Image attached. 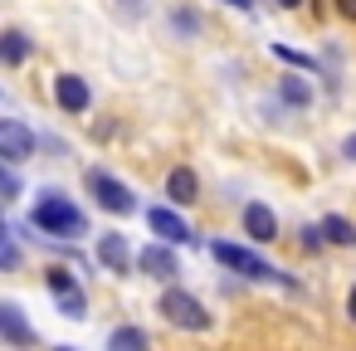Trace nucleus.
<instances>
[{
	"mask_svg": "<svg viewBox=\"0 0 356 351\" xmlns=\"http://www.w3.org/2000/svg\"><path fill=\"white\" fill-rule=\"evenodd\" d=\"M215 259L225 263V268H234V273H244V278H254V283H288L293 288V278L288 273H278L273 263H264L254 249H244V244H229V239H220L215 244Z\"/></svg>",
	"mask_w": 356,
	"mask_h": 351,
	"instance_id": "nucleus-3",
	"label": "nucleus"
},
{
	"mask_svg": "<svg viewBox=\"0 0 356 351\" xmlns=\"http://www.w3.org/2000/svg\"><path fill=\"white\" fill-rule=\"evenodd\" d=\"M35 229L40 234H54V239H79V234H88V220H83V210L69 200V195H59V190H40V200H35Z\"/></svg>",
	"mask_w": 356,
	"mask_h": 351,
	"instance_id": "nucleus-1",
	"label": "nucleus"
},
{
	"mask_svg": "<svg viewBox=\"0 0 356 351\" xmlns=\"http://www.w3.org/2000/svg\"><path fill=\"white\" fill-rule=\"evenodd\" d=\"M108 351H152V336H147L142 327H113Z\"/></svg>",
	"mask_w": 356,
	"mask_h": 351,
	"instance_id": "nucleus-15",
	"label": "nucleus"
},
{
	"mask_svg": "<svg viewBox=\"0 0 356 351\" xmlns=\"http://www.w3.org/2000/svg\"><path fill=\"white\" fill-rule=\"evenodd\" d=\"M244 234H249L254 244H273V234H278V215H273V205L249 200V205H244Z\"/></svg>",
	"mask_w": 356,
	"mask_h": 351,
	"instance_id": "nucleus-9",
	"label": "nucleus"
},
{
	"mask_svg": "<svg viewBox=\"0 0 356 351\" xmlns=\"http://www.w3.org/2000/svg\"><path fill=\"white\" fill-rule=\"evenodd\" d=\"M273 54H278L283 64H293V69H302V74H317V64H312V54H298V49H288V44H273Z\"/></svg>",
	"mask_w": 356,
	"mask_h": 351,
	"instance_id": "nucleus-18",
	"label": "nucleus"
},
{
	"mask_svg": "<svg viewBox=\"0 0 356 351\" xmlns=\"http://www.w3.org/2000/svg\"><path fill=\"white\" fill-rule=\"evenodd\" d=\"M225 6H234V10H254V0H225Z\"/></svg>",
	"mask_w": 356,
	"mask_h": 351,
	"instance_id": "nucleus-26",
	"label": "nucleus"
},
{
	"mask_svg": "<svg viewBox=\"0 0 356 351\" xmlns=\"http://www.w3.org/2000/svg\"><path fill=\"white\" fill-rule=\"evenodd\" d=\"M54 103L64 108V113H88V103H93V93H88V83L79 79V74H59L54 79Z\"/></svg>",
	"mask_w": 356,
	"mask_h": 351,
	"instance_id": "nucleus-8",
	"label": "nucleus"
},
{
	"mask_svg": "<svg viewBox=\"0 0 356 351\" xmlns=\"http://www.w3.org/2000/svg\"><path fill=\"white\" fill-rule=\"evenodd\" d=\"M88 195H93L98 210H108V215H132V210H137L132 186L118 181V176H108V171H88Z\"/></svg>",
	"mask_w": 356,
	"mask_h": 351,
	"instance_id": "nucleus-4",
	"label": "nucleus"
},
{
	"mask_svg": "<svg viewBox=\"0 0 356 351\" xmlns=\"http://www.w3.org/2000/svg\"><path fill=\"white\" fill-rule=\"evenodd\" d=\"M137 268H142L147 278H161V283H171V278L181 273V263H176L171 244H147V249L137 254Z\"/></svg>",
	"mask_w": 356,
	"mask_h": 351,
	"instance_id": "nucleus-10",
	"label": "nucleus"
},
{
	"mask_svg": "<svg viewBox=\"0 0 356 351\" xmlns=\"http://www.w3.org/2000/svg\"><path fill=\"white\" fill-rule=\"evenodd\" d=\"M273 6H283V10H298V6H302V0H273Z\"/></svg>",
	"mask_w": 356,
	"mask_h": 351,
	"instance_id": "nucleus-28",
	"label": "nucleus"
},
{
	"mask_svg": "<svg viewBox=\"0 0 356 351\" xmlns=\"http://www.w3.org/2000/svg\"><path fill=\"white\" fill-rule=\"evenodd\" d=\"M122 10H127V15H137V10H142V0H122Z\"/></svg>",
	"mask_w": 356,
	"mask_h": 351,
	"instance_id": "nucleus-27",
	"label": "nucleus"
},
{
	"mask_svg": "<svg viewBox=\"0 0 356 351\" xmlns=\"http://www.w3.org/2000/svg\"><path fill=\"white\" fill-rule=\"evenodd\" d=\"M176 30H186V35H191V30H200V20H195L191 10H181V15H176Z\"/></svg>",
	"mask_w": 356,
	"mask_h": 351,
	"instance_id": "nucleus-22",
	"label": "nucleus"
},
{
	"mask_svg": "<svg viewBox=\"0 0 356 351\" xmlns=\"http://www.w3.org/2000/svg\"><path fill=\"white\" fill-rule=\"evenodd\" d=\"M166 200H171L176 210H186V205H195V200H200V181H195V171H191V166H176V171L166 176Z\"/></svg>",
	"mask_w": 356,
	"mask_h": 351,
	"instance_id": "nucleus-11",
	"label": "nucleus"
},
{
	"mask_svg": "<svg viewBox=\"0 0 356 351\" xmlns=\"http://www.w3.org/2000/svg\"><path fill=\"white\" fill-rule=\"evenodd\" d=\"M346 317L356 322V283H351V293H346Z\"/></svg>",
	"mask_w": 356,
	"mask_h": 351,
	"instance_id": "nucleus-25",
	"label": "nucleus"
},
{
	"mask_svg": "<svg viewBox=\"0 0 356 351\" xmlns=\"http://www.w3.org/2000/svg\"><path fill=\"white\" fill-rule=\"evenodd\" d=\"M0 156H6V166L30 161V156H35V132H30L25 122L6 117V122H0Z\"/></svg>",
	"mask_w": 356,
	"mask_h": 351,
	"instance_id": "nucleus-7",
	"label": "nucleus"
},
{
	"mask_svg": "<svg viewBox=\"0 0 356 351\" xmlns=\"http://www.w3.org/2000/svg\"><path fill=\"white\" fill-rule=\"evenodd\" d=\"M337 15H341V20H351V25H356V0H337Z\"/></svg>",
	"mask_w": 356,
	"mask_h": 351,
	"instance_id": "nucleus-23",
	"label": "nucleus"
},
{
	"mask_svg": "<svg viewBox=\"0 0 356 351\" xmlns=\"http://www.w3.org/2000/svg\"><path fill=\"white\" fill-rule=\"evenodd\" d=\"M0 327H6V341H10V346H30V341H35V332L25 327L20 302H0Z\"/></svg>",
	"mask_w": 356,
	"mask_h": 351,
	"instance_id": "nucleus-13",
	"label": "nucleus"
},
{
	"mask_svg": "<svg viewBox=\"0 0 356 351\" xmlns=\"http://www.w3.org/2000/svg\"><path fill=\"white\" fill-rule=\"evenodd\" d=\"M0 200H20V176H15V166H6V176H0Z\"/></svg>",
	"mask_w": 356,
	"mask_h": 351,
	"instance_id": "nucleus-20",
	"label": "nucleus"
},
{
	"mask_svg": "<svg viewBox=\"0 0 356 351\" xmlns=\"http://www.w3.org/2000/svg\"><path fill=\"white\" fill-rule=\"evenodd\" d=\"M278 98H283L288 108H307V103H312V83H307L302 74H283V79H278Z\"/></svg>",
	"mask_w": 356,
	"mask_h": 351,
	"instance_id": "nucleus-14",
	"label": "nucleus"
},
{
	"mask_svg": "<svg viewBox=\"0 0 356 351\" xmlns=\"http://www.w3.org/2000/svg\"><path fill=\"white\" fill-rule=\"evenodd\" d=\"M322 244H327V234H322V225H307V229H302V249H307V254H317Z\"/></svg>",
	"mask_w": 356,
	"mask_h": 351,
	"instance_id": "nucleus-21",
	"label": "nucleus"
},
{
	"mask_svg": "<svg viewBox=\"0 0 356 351\" xmlns=\"http://www.w3.org/2000/svg\"><path fill=\"white\" fill-rule=\"evenodd\" d=\"M44 283H49V293H54V302H59L64 317H88V293L79 288V278L69 268H49Z\"/></svg>",
	"mask_w": 356,
	"mask_h": 351,
	"instance_id": "nucleus-5",
	"label": "nucleus"
},
{
	"mask_svg": "<svg viewBox=\"0 0 356 351\" xmlns=\"http://www.w3.org/2000/svg\"><path fill=\"white\" fill-rule=\"evenodd\" d=\"M0 59H6L10 69L25 64V59H30V35H25V30H6V35H0Z\"/></svg>",
	"mask_w": 356,
	"mask_h": 351,
	"instance_id": "nucleus-16",
	"label": "nucleus"
},
{
	"mask_svg": "<svg viewBox=\"0 0 356 351\" xmlns=\"http://www.w3.org/2000/svg\"><path fill=\"white\" fill-rule=\"evenodd\" d=\"M0 239H6V244H0V263H6V268H15V263H20V244H15V229H6Z\"/></svg>",
	"mask_w": 356,
	"mask_h": 351,
	"instance_id": "nucleus-19",
	"label": "nucleus"
},
{
	"mask_svg": "<svg viewBox=\"0 0 356 351\" xmlns=\"http://www.w3.org/2000/svg\"><path fill=\"white\" fill-rule=\"evenodd\" d=\"M54 351H74V346H54Z\"/></svg>",
	"mask_w": 356,
	"mask_h": 351,
	"instance_id": "nucleus-29",
	"label": "nucleus"
},
{
	"mask_svg": "<svg viewBox=\"0 0 356 351\" xmlns=\"http://www.w3.org/2000/svg\"><path fill=\"white\" fill-rule=\"evenodd\" d=\"M341 156H346V161H356V132H351V137L341 142Z\"/></svg>",
	"mask_w": 356,
	"mask_h": 351,
	"instance_id": "nucleus-24",
	"label": "nucleus"
},
{
	"mask_svg": "<svg viewBox=\"0 0 356 351\" xmlns=\"http://www.w3.org/2000/svg\"><path fill=\"white\" fill-rule=\"evenodd\" d=\"M156 312H161L176 332H205V327H210L205 302H200L195 293H186V288H166V293H161V302H156Z\"/></svg>",
	"mask_w": 356,
	"mask_h": 351,
	"instance_id": "nucleus-2",
	"label": "nucleus"
},
{
	"mask_svg": "<svg viewBox=\"0 0 356 351\" xmlns=\"http://www.w3.org/2000/svg\"><path fill=\"white\" fill-rule=\"evenodd\" d=\"M147 225H152V234L161 244H195V229L176 215V205H152L147 210Z\"/></svg>",
	"mask_w": 356,
	"mask_h": 351,
	"instance_id": "nucleus-6",
	"label": "nucleus"
},
{
	"mask_svg": "<svg viewBox=\"0 0 356 351\" xmlns=\"http://www.w3.org/2000/svg\"><path fill=\"white\" fill-rule=\"evenodd\" d=\"M98 263H103L108 273H127V263H132L127 239H122V234H103V239H98Z\"/></svg>",
	"mask_w": 356,
	"mask_h": 351,
	"instance_id": "nucleus-12",
	"label": "nucleus"
},
{
	"mask_svg": "<svg viewBox=\"0 0 356 351\" xmlns=\"http://www.w3.org/2000/svg\"><path fill=\"white\" fill-rule=\"evenodd\" d=\"M322 234H327V244H341V249L356 244V225H351L346 215H327V220H322Z\"/></svg>",
	"mask_w": 356,
	"mask_h": 351,
	"instance_id": "nucleus-17",
	"label": "nucleus"
}]
</instances>
